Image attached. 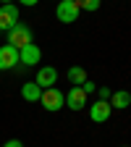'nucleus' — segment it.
Here are the masks:
<instances>
[{
    "mask_svg": "<svg viewBox=\"0 0 131 147\" xmlns=\"http://www.w3.org/2000/svg\"><path fill=\"white\" fill-rule=\"evenodd\" d=\"M29 42H32V29H29L26 24L18 21V24L8 32V45H13L16 50H21V47H26Z\"/></svg>",
    "mask_w": 131,
    "mask_h": 147,
    "instance_id": "nucleus-1",
    "label": "nucleus"
},
{
    "mask_svg": "<svg viewBox=\"0 0 131 147\" xmlns=\"http://www.w3.org/2000/svg\"><path fill=\"white\" fill-rule=\"evenodd\" d=\"M42 108L45 110H50V113H55V110H60L63 105H66V97H63V92L60 89H55V87H50V89H42Z\"/></svg>",
    "mask_w": 131,
    "mask_h": 147,
    "instance_id": "nucleus-2",
    "label": "nucleus"
},
{
    "mask_svg": "<svg viewBox=\"0 0 131 147\" xmlns=\"http://www.w3.org/2000/svg\"><path fill=\"white\" fill-rule=\"evenodd\" d=\"M18 24V8L16 3H5V5H0V32H11L13 26Z\"/></svg>",
    "mask_w": 131,
    "mask_h": 147,
    "instance_id": "nucleus-3",
    "label": "nucleus"
},
{
    "mask_svg": "<svg viewBox=\"0 0 131 147\" xmlns=\"http://www.w3.org/2000/svg\"><path fill=\"white\" fill-rule=\"evenodd\" d=\"M79 5L73 3V0H60L58 3V8H55V16H58V21H63V24H73L79 18Z\"/></svg>",
    "mask_w": 131,
    "mask_h": 147,
    "instance_id": "nucleus-4",
    "label": "nucleus"
},
{
    "mask_svg": "<svg viewBox=\"0 0 131 147\" xmlns=\"http://www.w3.org/2000/svg\"><path fill=\"white\" fill-rule=\"evenodd\" d=\"M18 63H21V58H18V50L13 45H3L0 47V71H11Z\"/></svg>",
    "mask_w": 131,
    "mask_h": 147,
    "instance_id": "nucleus-5",
    "label": "nucleus"
},
{
    "mask_svg": "<svg viewBox=\"0 0 131 147\" xmlns=\"http://www.w3.org/2000/svg\"><path fill=\"white\" fill-rule=\"evenodd\" d=\"M110 113H113V105H110L107 100H97V102L89 105V116H92L95 123H105L110 118Z\"/></svg>",
    "mask_w": 131,
    "mask_h": 147,
    "instance_id": "nucleus-6",
    "label": "nucleus"
},
{
    "mask_svg": "<svg viewBox=\"0 0 131 147\" xmlns=\"http://www.w3.org/2000/svg\"><path fill=\"white\" fill-rule=\"evenodd\" d=\"M84 105H87V92H84L81 87H71V89L66 92V108L81 110Z\"/></svg>",
    "mask_w": 131,
    "mask_h": 147,
    "instance_id": "nucleus-7",
    "label": "nucleus"
},
{
    "mask_svg": "<svg viewBox=\"0 0 131 147\" xmlns=\"http://www.w3.org/2000/svg\"><path fill=\"white\" fill-rule=\"evenodd\" d=\"M18 58H21V63H24V66H37V63L42 61V50L37 47L34 42H29L26 47L18 50Z\"/></svg>",
    "mask_w": 131,
    "mask_h": 147,
    "instance_id": "nucleus-8",
    "label": "nucleus"
},
{
    "mask_svg": "<svg viewBox=\"0 0 131 147\" xmlns=\"http://www.w3.org/2000/svg\"><path fill=\"white\" fill-rule=\"evenodd\" d=\"M34 82L40 84L42 89H50V87H55V82H58V71H55L52 66H42L40 71H37V79Z\"/></svg>",
    "mask_w": 131,
    "mask_h": 147,
    "instance_id": "nucleus-9",
    "label": "nucleus"
},
{
    "mask_svg": "<svg viewBox=\"0 0 131 147\" xmlns=\"http://www.w3.org/2000/svg\"><path fill=\"white\" fill-rule=\"evenodd\" d=\"M21 97H24L26 102H40V100H42V87L37 84V82L21 84Z\"/></svg>",
    "mask_w": 131,
    "mask_h": 147,
    "instance_id": "nucleus-10",
    "label": "nucleus"
},
{
    "mask_svg": "<svg viewBox=\"0 0 131 147\" xmlns=\"http://www.w3.org/2000/svg\"><path fill=\"white\" fill-rule=\"evenodd\" d=\"M110 105L118 108V110H126V108L131 105V95H128L126 89H116V92H113V97H110Z\"/></svg>",
    "mask_w": 131,
    "mask_h": 147,
    "instance_id": "nucleus-11",
    "label": "nucleus"
},
{
    "mask_svg": "<svg viewBox=\"0 0 131 147\" xmlns=\"http://www.w3.org/2000/svg\"><path fill=\"white\" fill-rule=\"evenodd\" d=\"M68 82H71L73 87H81V84L87 82V71H84L81 66H71V68H68Z\"/></svg>",
    "mask_w": 131,
    "mask_h": 147,
    "instance_id": "nucleus-12",
    "label": "nucleus"
},
{
    "mask_svg": "<svg viewBox=\"0 0 131 147\" xmlns=\"http://www.w3.org/2000/svg\"><path fill=\"white\" fill-rule=\"evenodd\" d=\"M79 5V11H97L100 8V0H73Z\"/></svg>",
    "mask_w": 131,
    "mask_h": 147,
    "instance_id": "nucleus-13",
    "label": "nucleus"
},
{
    "mask_svg": "<svg viewBox=\"0 0 131 147\" xmlns=\"http://www.w3.org/2000/svg\"><path fill=\"white\" fill-rule=\"evenodd\" d=\"M97 97L110 102V97H113V89H110V87H97Z\"/></svg>",
    "mask_w": 131,
    "mask_h": 147,
    "instance_id": "nucleus-14",
    "label": "nucleus"
},
{
    "mask_svg": "<svg viewBox=\"0 0 131 147\" xmlns=\"http://www.w3.org/2000/svg\"><path fill=\"white\" fill-rule=\"evenodd\" d=\"M81 89L87 92V95H92V92H97V84H95V82H89V79H87V82L81 84Z\"/></svg>",
    "mask_w": 131,
    "mask_h": 147,
    "instance_id": "nucleus-15",
    "label": "nucleus"
},
{
    "mask_svg": "<svg viewBox=\"0 0 131 147\" xmlns=\"http://www.w3.org/2000/svg\"><path fill=\"white\" fill-rule=\"evenodd\" d=\"M3 147H24V144H21V142H18V139H8V142H5Z\"/></svg>",
    "mask_w": 131,
    "mask_h": 147,
    "instance_id": "nucleus-16",
    "label": "nucleus"
},
{
    "mask_svg": "<svg viewBox=\"0 0 131 147\" xmlns=\"http://www.w3.org/2000/svg\"><path fill=\"white\" fill-rule=\"evenodd\" d=\"M18 3H21V5H26V8H32V5H37V3H40V0H18Z\"/></svg>",
    "mask_w": 131,
    "mask_h": 147,
    "instance_id": "nucleus-17",
    "label": "nucleus"
},
{
    "mask_svg": "<svg viewBox=\"0 0 131 147\" xmlns=\"http://www.w3.org/2000/svg\"><path fill=\"white\" fill-rule=\"evenodd\" d=\"M0 3H3V5H5V3H13V0H0Z\"/></svg>",
    "mask_w": 131,
    "mask_h": 147,
    "instance_id": "nucleus-18",
    "label": "nucleus"
}]
</instances>
